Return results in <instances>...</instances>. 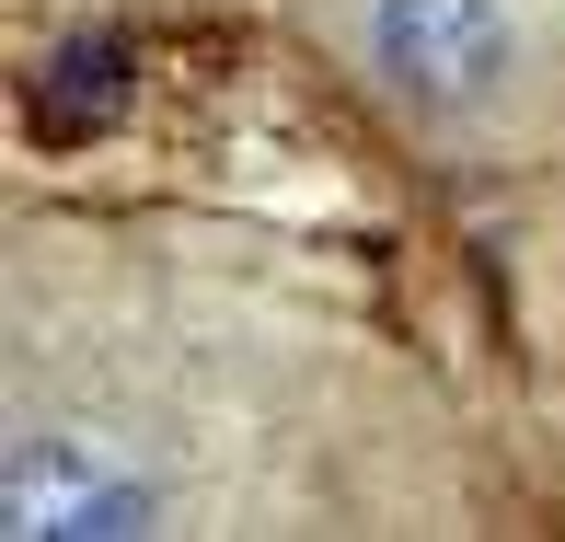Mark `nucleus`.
I'll return each mask as SVG.
<instances>
[{
    "label": "nucleus",
    "mask_w": 565,
    "mask_h": 542,
    "mask_svg": "<svg viewBox=\"0 0 565 542\" xmlns=\"http://www.w3.org/2000/svg\"><path fill=\"white\" fill-rule=\"evenodd\" d=\"M323 35L416 150L508 162L565 139V0H323Z\"/></svg>",
    "instance_id": "obj_2"
},
{
    "label": "nucleus",
    "mask_w": 565,
    "mask_h": 542,
    "mask_svg": "<svg viewBox=\"0 0 565 542\" xmlns=\"http://www.w3.org/2000/svg\"><path fill=\"white\" fill-rule=\"evenodd\" d=\"M323 393V334L266 289H46L23 254L0 520L12 542H162L289 520V416Z\"/></svg>",
    "instance_id": "obj_1"
}]
</instances>
